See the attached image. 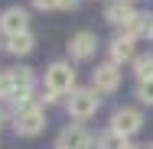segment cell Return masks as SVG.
I'll use <instances>...</instances> for the list:
<instances>
[{
  "label": "cell",
  "instance_id": "cell-12",
  "mask_svg": "<svg viewBox=\"0 0 153 149\" xmlns=\"http://www.w3.org/2000/svg\"><path fill=\"white\" fill-rule=\"evenodd\" d=\"M33 49H36V36L33 32H20V36L7 39V52H13V55H30Z\"/></svg>",
  "mask_w": 153,
  "mask_h": 149
},
{
  "label": "cell",
  "instance_id": "cell-4",
  "mask_svg": "<svg viewBox=\"0 0 153 149\" xmlns=\"http://www.w3.org/2000/svg\"><path fill=\"white\" fill-rule=\"evenodd\" d=\"M111 130L124 136V139H130V136H137L140 130H143V114L137 110V107H121V110H114V117H111Z\"/></svg>",
  "mask_w": 153,
  "mask_h": 149
},
{
  "label": "cell",
  "instance_id": "cell-14",
  "mask_svg": "<svg viewBox=\"0 0 153 149\" xmlns=\"http://www.w3.org/2000/svg\"><path fill=\"white\" fill-rule=\"evenodd\" d=\"M98 149H127V139L117 136L114 130H108V133H101V136H98Z\"/></svg>",
  "mask_w": 153,
  "mask_h": 149
},
{
  "label": "cell",
  "instance_id": "cell-15",
  "mask_svg": "<svg viewBox=\"0 0 153 149\" xmlns=\"http://www.w3.org/2000/svg\"><path fill=\"white\" fill-rule=\"evenodd\" d=\"M137 97H140L143 104H150V107H153V78H150V81H140V84H137Z\"/></svg>",
  "mask_w": 153,
  "mask_h": 149
},
{
  "label": "cell",
  "instance_id": "cell-21",
  "mask_svg": "<svg viewBox=\"0 0 153 149\" xmlns=\"http://www.w3.org/2000/svg\"><path fill=\"white\" fill-rule=\"evenodd\" d=\"M143 149H153V146H143Z\"/></svg>",
  "mask_w": 153,
  "mask_h": 149
},
{
  "label": "cell",
  "instance_id": "cell-10",
  "mask_svg": "<svg viewBox=\"0 0 153 149\" xmlns=\"http://www.w3.org/2000/svg\"><path fill=\"white\" fill-rule=\"evenodd\" d=\"M108 55L114 65H124V62H134L137 59V49H134V39H127V36H117L111 46H108Z\"/></svg>",
  "mask_w": 153,
  "mask_h": 149
},
{
  "label": "cell",
  "instance_id": "cell-11",
  "mask_svg": "<svg viewBox=\"0 0 153 149\" xmlns=\"http://www.w3.org/2000/svg\"><path fill=\"white\" fill-rule=\"evenodd\" d=\"M134 13H137V10L130 7V0H111V3L104 7V20H108V23H114V26H124Z\"/></svg>",
  "mask_w": 153,
  "mask_h": 149
},
{
  "label": "cell",
  "instance_id": "cell-13",
  "mask_svg": "<svg viewBox=\"0 0 153 149\" xmlns=\"http://www.w3.org/2000/svg\"><path fill=\"white\" fill-rule=\"evenodd\" d=\"M134 75H137V81H150L153 78V55H137L134 59Z\"/></svg>",
  "mask_w": 153,
  "mask_h": 149
},
{
  "label": "cell",
  "instance_id": "cell-8",
  "mask_svg": "<svg viewBox=\"0 0 153 149\" xmlns=\"http://www.w3.org/2000/svg\"><path fill=\"white\" fill-rule=\"evenodd\" d=\"M94 49H98V36L88 32V29L75 32V36L68 39V55H72V59H91Z\"/></svg>",
  "mask_w": 153,
  "mask_h": 149
},
{
  "label": "cell",
  "instance_id": "cell-1",
  "mask_svg": "<svg viewBox=\"0 0 153 149\" xmlns=\"http://www.w3.org/2000/svg\"><path fill=\"white\" fill-rule=\"evenodd\" d=\"M42 91H49V94H72L75 91V68H72V62H52L49 68H46V78H42Z\"/></svg>",
  "mask_w": 153,
  "mask_h": 149
},
{
  "label": "cell",
  "instance_id": "cell-20",
  "mask_svg": "<svg viewBox=\"0 0 153 149\" xmlns=\"http://www.w3.org/2000/svg\"><path fill=\"white\" fill-rule=\"evenodd\" d=\"M127 149H137V146H127Z\"/></svg>",
  "mask_w": 153,
  "mask_h": 149
},
{
  "label": "cell",
  "instance_id": "cell-16",
  "mask_svg": "<svg viewBox=\"0 0 153 149\" xmlns=\"http://www.w3.org/2000/svg\"><path fill=\"white\" fill-rule=\"evenodd\" d=\"M36 10H59V0H33Z\"/></svg>",
  "mask_w": 153,
  "mask_h": 149
},
{
  "label": "cell",
  "instance_id": "cell-2",
  "mask_svg": "<svg viewBox=\"0 0 153 149\" xmlns=\"http://www.w3.org/2000/svg\"><path fill=\"white\" fill-rule=\"evenodd\" d=\"M98 107H101V97H98V91H94V88H75V91H72V97H68V114H72L75 120L94 117Z\"/></svg>",
  "mask_w": 153,
  "mask_h": 149
},
{
  "label": "cell",
  "instance_id": "cell-22",
  "mask_svg": "<svg viewBox=\"0 0 153 149\" xmlns=\"http://www.w3.org/2000/svg\"><path fill=\"white\" fill-rule=\"evenodd\" d=\"M0 78H3V71H0Z\"/></svg>",
  "mask_w": 153,
  "mask_h": 149
},
{
  "label": "cell",
  "instance_id": "cell-17",
  "mask_svg": "<svg viewBox=\"0 0 153 149\" xmlns=\"http://www.w3.org/2000/svg\"><path fill=\"white\" fill-rule=\"evenodd\" d=\"M82 0H59V10H75Z\"/></svg>",
  "mask_w": 153,
  "mask_h": 149
},
{
  "label": "cell",
  "instance_id": "cell-6",
  "mask_svg": "<svg viewBox=\"0 0 153 149\" xmlns=\"http://www.w3.org/2000/svg\"><path fill=\"white\" fill-rule=\"evenodd\" d=\"M0 32L10 39V36H20V32H30V13L23 7H7L0 13Z\"/></svg>",
  "mask_w": 153,
  "mask_h": 149
},
{
  "label": "cell",
  "instance_id": "cell-9",
  "mask_svg": "<svg viewBox=\"0 0 153 149\" xmlns=\"http://www.w3.org/2000/svg\"><path fill=\"white\" fill-rule=\"evenodd\" d=\"M150 26H153V16H150V13H134V16L121 26V36H127V39H140V36H150Z\"/></svg>",
  "mask_w": 153,
  "mask_h": 149
},
{
  "label": "cell",
  "instance_id": "cell-19",
  "mask_svg": "<svg viewBox=\"0 0 153 149\" xmlns=\"http://www.w3.org/2000/svg\"><path fill=\"white\" fill-rule=\"evenodd\" d=\"M150 39H153V26H150Z\"/></svg>",
  "mask_w": 153,
  "mask_h": 149
},
{
  "label": "cell",
  "instance_id": "cell-18",
  "mask_svg": "<svg viewBox=\"0 0 153 149\" xmlns=\"http://www.w3.org/2000/svg\"><path fill=\"white\" fill-rule=\"evenodd\" d=\"M3 123H7V114H3V110H0V126H3Z\"/></svg>",
  "mask_w": 153,
  "mask_h": 149
},
{
  "label": "cell",
  "instance_id": "cell-7",
  "mask_svg": "<svg viewBox=\"0 0 153 149\" xmlns=\"http://www.w3.org/2000/svg\"><path fill=\"white\" fill-rule=\"evenodd\" d=\"M91 146H94V139L82 123H68L59 136V149H91Z\"/></svg>",
  "mask_w": 153,
  "mask_h": 149
},
{
  "label": "cell",
  "instance_id": "cell-5",
  "mask_svg": "<svg viewBox=\"0 0 153 149\" xmlns=\"http://www.w3.org/2000/svg\"><path fill=\"white\" fill-rule=\"evenodd\" d=\"M91 88L98 94H114V91L121 88V65H114V62L98 65L94 75H91Z\"/></svg>",
  "mask_w": 153,
  "mask_h": 149
},
{
  "label": "cell",
  "instance_id": "cell-3",
  "mask_svg": "<svg viewBox=\"0 0 153 149\" xmlns=\"http://www.w3.org/2000/svg\"><path fill=\"white\" fill-rule=\"evenodd\" d=\"M42 126H46V114H42V107H39V104L20 107V110L13 114V130H16L20 136H39V133H42Z\"/></svg>",
  "mask_w": 153,
  "mask_h": 149
}]
</instances>
